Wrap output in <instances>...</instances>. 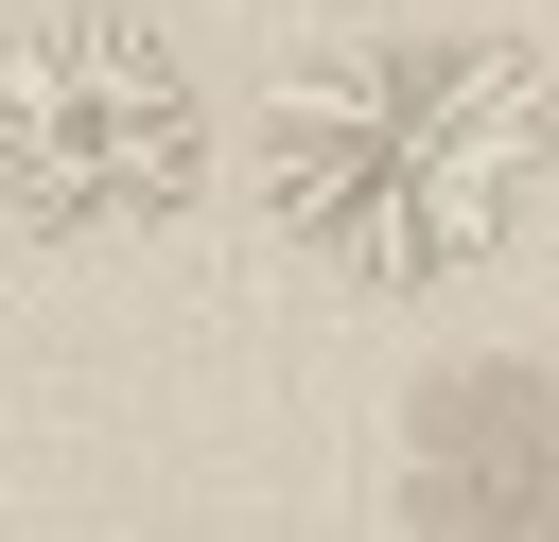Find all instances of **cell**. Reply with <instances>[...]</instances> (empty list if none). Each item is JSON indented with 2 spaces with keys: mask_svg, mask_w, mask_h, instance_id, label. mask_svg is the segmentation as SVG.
I'll list each match as a JSON object with an SVG mask.
<instances>
[{
  "mask_svg": "<svg viewBox=\"0 0 559 542\" xmlns=\"http://www.w3.org/2000/svg\"><path fill=\"white\" fill-rule=\"evenodd\" d=\"M559 157V105L507 35H349L262 105V210L349 280V297H437L472 280Z\"/></svg>",
  "mask_w": 559,
  "mask_h": 542,
  "instance_id": "cell-1",
  "label": "cell"
},
{
  "mask_svg": "<svg viewBox=\"0 0 559 542\" xmlns=\"http://www.w3.org/2000/svg\"><path fill=\"white\" fill-rule=\"evenodd\" d=\"M210 175V105H192V52L122 0H70L0 52V210H35L52 245H122V227H175Z\"/></svg>",
  "mask_w": 559,
  "mask_h": 542,
  "instance_id": "cell-2",
  "label": "cell"
}]
</instances>
